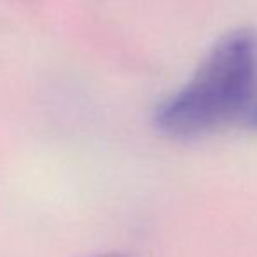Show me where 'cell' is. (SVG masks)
<instances>
[{
  "label": "cell",
  "instance_id": "cell-2",
  "mask_svg": "<svg viewBox=\"0 0 257 257\" xmlns=\"http://www.w3.org/2000/svg\"><path fill=\"white\" fill-rule=\"evenodd\" d=\"M250 124L257 130V105H255V108L252 110V114H250Z\"/></svg>",
  "mask_w": 257,
  "mask_h": 257
},
{
  "label": "cell",
  "instance_id": "cell-3",
  "mask_svg": "<svg viewBox=\"0 0 257 257\" xmlns=\"http://www.w3.org/2000/svg\"><path fill=\"white\" fill-rule=\"evenodd\" d=\"M95 257H126L122 254H102V255H95Z\"/></svg>",
  "mask_w": 257,
  "mask_h": 257
},
{
  "label": "cell",
  "instance_id": "cell-1",
  "mask_svg": "<svg viewBox=\"0 0 257 257\" xmlns=\"http://www.w3.org/2000/svg\"><path fill=\"white\" fill-rule=\"evenodd\" d=\"M257 88V32L236 28L212 46L196 74L156 108L158 132L193 139L233 121Z\"/></svg>",
  "mask_w": 257,
  "mask_h": 257
}]
</instances>
